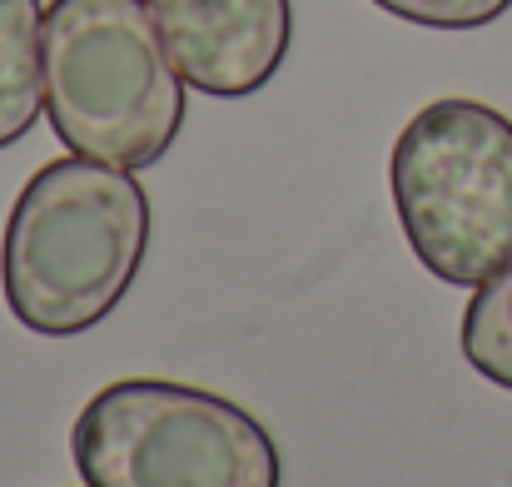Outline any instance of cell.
<instances>
[{"label":"cell","instance_id":"obj_1","mask_svg":"<svg viewBox=\"0 0 512 487\" xmlns=\"http://www.w3.org/2000/svg\"><path fill=\"white\" fill-rule=\"evenodd\" d=\"M150 249V194L135 169L85 155L40 164L0 234L10 319L40 338L105 324Z\"/></svg>","mask_w":512,"mask_h":487},{"label":"cell","instance_id":"obj_2","mask_svg":"<svg viewBox=\"0 0 512 487\" xmlns=\"http://www.w3.org/2000/svg\"><path fill=\"white\" fill-rule=\"evenodd\" d=\"M45 120L70 155L150 169L184 125V75L145 0L45 5Z\"/></svg>","mask_w":512,"mask_h":487},{"label":"cell","instance_id":"obj_3","mask_svg":"<svg viewBox=\"0 0 512 487\" xmlns=\"http://www.w3.org/2000/svg\"><path fill=\"white\" fill-rule=\"evenodd\" d=\"M388 189L413 259L453 284L478 289L512 264V120L448 95L423 105L393 140Z\"/></svg>","mask_w":512,"mask_h":487},{"label":"cell","instance_id":"obj_4","mask_svg":"<svg viewBox=\"0 0 512 487\" xmlns=\"http://www.w3.org/2000/svg\"><path fill=\"white\" fill-rule=\"evenodd\" d=\"M70 458L85 487H284L269 428L194 383H105L70 428Z\"/></svg>","mask_w":512,"mask_h":487},{"label":"cell","instance_id":"obj_5","mask_svg":"<svg viewBox=\"0 0 512 487\" xmlns=\"http://www.w3.org/2000/svg\"><path fill=\"white\" fill-rule=\"evenodd\" d=\"M184 85L214 100L264 90L294 40L289 0H145Z\"/></svg>","mask_w":512,"mask_h":487},{"label":"cell","instance_id":"obj_6","mask_svg":"<svg viewBox=\"0 0 512 487\" xmlns=\"http://www.w3.org/2000/svg\"><path fill=\"white\" fill-rule=\"evenodd\" d=\"M45 110V10L0 0V150L20 145Z\"/></svg>","mask_w":512,"mask_h":487},{"label":"cell","instance_id":"obj_7","mask_svg":"<svg viewBox=\"0 0 512 487\" xmlns=\"http://www.w3.org/2000/svg\"><path fill=\"white\" fill-rule=\"evenodd\" d=\"M458 343L473 373H483L493 388L512 393V264L478 284V294L463 309Z\"/></svg>","mask_w":512,"mask_h":487},{"label":"cell","instance_id":"obj_8","mask_svg":"<svg viewBox=\"0 0 512 487\" xmlns=\"http://www.w3.org/2000/svg\"><path fill=\"white\" fill-rule=\"evenodd\" d=\"M373 5L423 30H483L512 10V0H373Z\"/></svg>","mask_w":512,"mask_h":487}]
</instances>
